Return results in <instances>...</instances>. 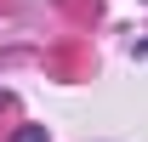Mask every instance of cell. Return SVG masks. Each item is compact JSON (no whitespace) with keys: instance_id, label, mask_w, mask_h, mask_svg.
Returning <instances> with one entry per match:
<instances>
[{"instance_id":"cell-1","label":"cell","mask_w":148,"mask_h":142,"mask_svg":"<svg viewBox=\"0 0 148 142\" xmlns=\"http://www.w3.org/2000/svg\"><path fill=\"white\" fill-rule=\"evenodd\" d=\"M12 142H51V137H46L40 125H23V131H17V137H12Z\"/></svg>"}]
</instances>
